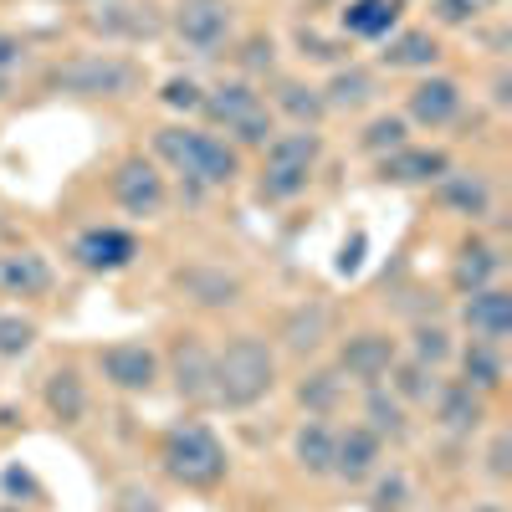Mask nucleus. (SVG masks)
<instances>
[{
  "mask_svg": "<svg viewBox=\"0 0 512 512\" xmlns=\"http://www.w3.org/2000/svg\"><path fill=\"white\" fill-rule=\"evenodd\" d=\"M144 149L149 159L169 175L175 185V200H216L246 185L251 159L221 139L216 128H205L195 118H154L144 128Z\"/></svg>",
  "mask_w": 512,
  "mask_h": 512,
  "instance_id": "1",
  "label": "nucleus"
},
{
  "mask_svg": "<svg viewBox=\"0 0 512 512\" xmlns=\"http://www.w3.org/2000/svg\"><path fill=\"white\" fill-rule=\"evenodd\" d=\"M41 98H62V103H88V108H128L149 98V62L139 52H118V47H67L41 57L36 72L26 77Z\"/></svg>",
  "mask_w": 512,
  "mask_h": 512,
  "instance_id": "2",
  "label": "nucleus"
},
{
  "mask_svg": "<svg viewBox=\"0 0 512 512\" xmlns=\"http://www.w3.org/2000/svg\"><path fill=\"white\" fill-rule=\"evenodd\" d=\"M149 466L159 487L185 492V497H221L236 482V451L205 415L180 410L175 420H164L149 441Z\"/></svg>",
  "mask_w": 512,
  "mask_h": 512,
  "instance_id": "3",
  "label": "nucleus"
},
{
  "mask_svg": "<svg viewBox=\"0 0 512 512\" xmlns=\"http://www.w3.org/2000/svg\"><path fill=\"white\" fill-rule=\"evenodd\" d=\"M287 364L272 344L267 323H226L216 333V410L221 415H256L282 395Z\"/></svg>",
  "mask_w": 512,
  "mask_h": 512,
  "instance_id": "4",
  "label": "nucleus"
},
{
  "mask_svg": "<svg viewBox=\"0 0 512 512\" xmlns=\"http://www.w3.org/2000/svg\"><path fill=\"white\" fill-rule=\"evenodd\" d=\"M164 297L195 323H236L256 303V272L231 251H180L164 272Z\"/></svg>",
  "mask_w": 512,
  "mask_h": 512,
  "instance_id": "5",
  "label": "nucleus"
},
{
  "mask_svg": "<svg viewBox=\"0 0 512 512\" xmlns=\"http://www.w3.org/2000/svg\"><path fill=\"white\" fill-rule=\"evenodd\" d=\"M328 128H277L267 149L251 159L246 190L262 210H287L297 200H308L323 164H328Z\"/></svg>",
  "mask_w": 512,
  "mask_h": 512,
  "instance_id": "6",
  "label": "nucleus"
},
{
  "mask_svg": "<svg viewBox=\"0 0 512 512\" xmlns=\"http://www.w3.org/2000/svg\"><path fill=\"white\" fill-rule=\"evenodd\" d=\"M425 210L436 221L456 231H507V190H502V169L487 159H451L446 175L425 190Z\"/></svg>",
  "mask_w": 512,
  "mask_h": 512,
  "instance_id": "7",
  "label": "nucleus"
},
{
  "mask_svg": "<svg viewBox=\"0 0 512 512\" xmlns=\"http://www.w3.org/2000/svg\"><path fill=\"white\" fill-rule=\"evenodd\" d=\"M159 359H164V395L190 415L216 410V333L210 323L180 318L159 333Z\"/></svg>",
  "mask_w": 512,
  "mask_h": 512,
  "instance_id": "8",
  "label": "nucleus"
},
{
  "mask_svg": "<svg viewBox=\"0 0 512 512\" xmlns=\"http://www.w3.org/2000/svg\"><path fill=\"white\" fill-rule=\"evenodd\" d=\"M103 205L113 210V221L144 231V226L169 221V210H175V185H169V175L149 159L144 144H128L103 169Z\"/></svg>",
  "mask_w": 512,
  "mask_h": 512,
  "instance_id": "9",
  "label": "nucleus"
},
{
  "mask_svg": "<svg viewBox=\"0 0 512 512\" xmlns=\"http://www.w3.org/2000/svg\"><path fill=\"white\" fill-rule=\"evenodd\" d=\"M205 128H216L221 139H231L246 159H256L267 149V139L277 134V113L267 108L262 98V82H251V77H236V72H221V77H205V108L200 118Z\"/></svg>",
  "mask_w": 512,
  "mask_h": 512,
  "instance_id": "10",
  "label": "nucleus"
},
{
  "mask_svg": "<svg viewBox=\"0 0 512 512\" xmlns=\"http://www.w3.org/2000/svg\"><path fill=\"white\" fill-rule=\"evenodd\" d=\"M241 26V0H164V41L185 57V67H221Z\"/></svg>",
  "mask_w": 512,
  "mask_h": 512,
  "instance_id": "11",
  "label": "nucleus"
},
{
  "mask_svg": "<svg viewBox=\"0 0 512 512\" xmlns=\"http://www.w3.org/2000/svg\"><path fill=\"white\" fill-rule=\"evenodd\" d=\"M31 405L57 436L93 431L98 425V384L88 374V359H82L77 349L52 354L31 379Z\"/></svg>",
  "mask_w": 512,
  "mask_h": 512,
  "instance_id": "12",
  "label": "nucleus"
},
{
  "mask_svg": "<svg viewBox=\"0 0 512 512\" xmlns=\"http://www.w3.org/2000/svg\"><path fill=\"white\" fill-rule=\"evenodd\" d=\"M82 359H88L93 384L113 400H154V395H164V359H159L154 333L98 338V344L82 349Z\"/></svg>",
  "mask_w": 512,
  "mask_h": 512,
  "instance_id": "13",
  "label": "nucleus"
},
{
  "mask_svg": "<svg viewBox=\"0 0 512 512\" xmlns=\"http://www.w3.org/2000/svg\"><path fill=\"white\" fill-rule=\"evenodd\" d=\"M395 108L415 128V139H446L451 144V139H461V128L472 123V113H477L472 77L456 72V67H436L425 77H410Z\"/></svg>",
  "mask_w": 512,
  "mask_h": 512,
  "instance_id": "14",
  "label": "nucleus"
},
{
  "mask_svg": "<svg viewBox=\"0 0 512 512\" xmlns=\"http://www.w3.org/2000/svg\"><path fill=\"white\" fill-rule=\"evenodd\" d=\"M149 256V236L139 226H123V221H82L77 231H67L62 241V267L88 277V282H118L134 267H144Z\"/></svg>",
  "mask_w": 512,
  "mask_h": 512,
  "instance_id": "15",
  "label": "nucleus"
},
{
  "mask_svg": "<svg viewBox=\"0 0 512 512\" xmlns=\"http://www.w3.org/2000/svg\"><path fill=\"white\" fill-rule=\"evenodd\" d=\"M344 318H349L344 303H338L328 287H313V292H297L292 303H282L267 333H272L282 364H308V359L328 354V344L338 338Z\"/></svg>",
  "mask_w": 512,
  "mask_h": 512,
  "instance_id": "16",
  "label": "nucleus"
},
{
  "mask_svg": "<svg viewBox=\"0 0 512 512\" xmlns=\"http://www.w3.org/2000/svg\"><path fill=\"white\" fill-rule=\"evenodd\" d=\"M72 26L88 47L144 52L164 41V0H93L72 16Z\"/></svg>",
  "mask_w": 512,
  "mask_h": 512,
  "instance_id": "17",
  "label": "nucleus"
},
{
  "mask_svg": "<svg viewBox=\"0 0 512 512\" xmlns=\"http://www.w3.org/2000/svg\"><path fill=\"white\" fill-rule=\"evenodd\" d=\"M333 369L344 374L354 390H369V384H384L390 364L400 359V328L390 318H344L338 338L328 344Z\"/></svg>",
  "mask_w": 512,
  "mask_h": 512,
  "instance_id": "18",
  "label": "nucleus"
},
{
  "mask_svg": "<svg viewBox=\"0 0 512 512\" xmlns=\"http://www.w3.org/2000/svg\"><path fill=\"white\" fill-rule=\"evenodd\" d=\"M62 262L36 246V241H6L0 246V303H16V308H47L57 303L62 292Z\"/></svg>",
  "mask_w": 512,
  "mask_h": 512,
  "instance_id": "19",
  "label": "nucleus"
},
{
  "mask_svg": "<svg viewBox=\"0 0 512 512\" xmlns=\"http://www.w3.org/2000/svg\"><path fill=\"white\" fill-rule=\"evenodd\" d=\"M502 415V405H492L487 395H477L472 384H461L456 374H441L431 405H425V420L431 425L441 446H456V451H472V441L487 431V425Z\"/></svg>",
  "mask_w": 512,
  "mask_h": 512,
  "instance_id": "20",
  "label": "nucleus"
},
{
  "mask_svg": "<svg viewBox=\"0 0 512 512\" xmlns=\"http://www.w3.org/2000/svg\"><path fill=\"white\" fill-rule=\"evenodd\" d=\"M451 159H456V144H446V139H410V144H400L369 164V185L425 195L451 169Z\"/></svg>",
  "mask_w": 512,
  "mask_h": 512,
  "instance_id": "21",
  "label": "nucleus"
},
{
  "mask_svg": "<svg viewBox=\"0 0 512 512\" xmlns=\"http://www.w3.org/2000/svg\"><path fill=\"white\" fill-rule=\"evenodd\" d=\"M369 62L384 72V77H425V72H436V67H451V41L441 31H431L425 21H400L390 36L379 41V47L369 52Z\"/></svg>",
  "mask_w": 512,
  "mask_h": 512,
  "instance_id": "22",
  "label": "nucleus"
},
{
  "mask_svg": "<svg viewBox=\"0 0 512 512\" xmlns=\"http://www.w3.org/2000/svg\"><path fill=\"white\" fill-rule=\"evenodd\" d=\"M492 282H507V231L502 226L456 231L451 256H446V292L461 297V292H477Z\"/></svg>",
  "mask_w": 512,
  "mask_h": 512,
  "instance_id": "23",
  "label": "nucleus"
},
{
  "mask_svg": "<svg viewBox=\"0 0 512 512\" xmlns=\"http://www.w3.org/2000/svg\"><path fill=\"white\" fill-rule=\"evenodd\" d=\"M282 395L308 420H344L349 405H354V384L323 354V359H308V364H292V374L282 379Z\"/></svg>",
  "mask_w": 512,
  "mask_h": 512,
  "instance_id": "24",
  "label": "nucleus"
},
{
  "mask_svg": "<svg viewBox=\"0 0 512 512\" xmlns=\"http://www.w3.org/2000/svg\"><path fill=\"white\" fill-rule=\"evenodd\" d=\"M318 88H323L328 118H349V123H354V118H364V113H374V108L390 103L395 82L384 77L369 57H349L344 67L323 72V77H318Z\"/></svg>",
  "mask_w": 512,
  "mask_h": 512,
  "instance_id": "25",
  "label": "nucleus"
},
{
  "mask_svg": "<svg viewBox=\"0 0 512 512\" xmlns=\"http://www.w3.org/2000/svg\"><path fill=\"white\" fill-rule=\"evenodd\" d=\"M451 328L461 338H477V344H497L507 349L512 344V287L507 282H492V287H477V292H461L451 297Z\"/></svg>",
  "mask_w": 512,
  "mask_h": 512,
  "instance_id": "26",
  "label": "nucleus"
},
{
  "mask_svg": "<svg viewBox=\"0 0 512 512\" xmlns=\"http://www.w3.org/2000/svg\"><path fill=\"white\" fill-rule=\"evenodd\" d=\"M282 57L297 67V72H308V77H323L333 67H344L349 57H359L354 41H344L333 31V21L323 16H297L282 36Z\"/></svg>",
  "mask_w": 512,
  "mask_h": 512,
  "instance_id": "27",
  "label": "nucleus"
},
{
  "mask_svg": "<svg viewBox=\"0 0 512 512\" xmlns=\"http://www.w3.org/2000/svg\"><path fill=\"white\" fill-rule=\"evenodd\" d=\"M333 436H338V420H308V415L292 420L282 456H287V472L303 487H333Z\"/></svg>",
  "mask_w": 512,
  "mask_h": 512,
  "instance_id": "28",
  "label": "nucleus"
},
{
  "mask_svg": "<svg viewBox=\"0 0 512 512\" xmlns=\"http://www.w3.org/2000/svg\"><path fill=\"white\" fill-rule=\"evenodd\" d=\"M262 98L267 108L277 113L282 128H328V103H323V88L318 77L297 72V67H282L262 82Z\"/></svg>",
  "mask_w": 512,
  "mask_h": 512,
  "instance_id": "29",
  "label": "nucleus"
},
{
  "mask_svg": "<svg viewBox=\"0 0 512 512\" xmlns=\"http://www.w3.org/2000/svg\"><path fill=\"white\" fill-rule=\"evenodd\" d=\"M349 415L359 420V425H369V431L390 446L395 456L400 451H410L415 441H420V415L405 405V400H395L384 384H369V390H354V405H349Z\"/></svg>",
  "mask_w": 512,
  "mask_h": 512,
  "instance_id": "30",
  "label": "nucleus"
},
{
  "mask_svg": "<svg viewBox=\"0 0 512 512\" xmlns=\"http://www.w3.org/2000/svg\"><path fill=\"white\" fill-rule=\"evenodd\" d=\"M390 456H395V451L384 446L369 425H359L354 415H344V420H338V436H333V487L359 492Z\"/></svg>",
  "mask_w": 512,
  "mask_h": 512,
  "instance_id": "31",
  "label": "nucleus"
},
{
  "mask_svg": "<svg viewBox=\"0 0 512 512\" xmlns=\"http://www.w3.org/2000/svg\"><path fill=\"white\" fill-rule=\"evenodd\" d=\"M400 21H410V0H338L333 6V31L359 52H374Z\"/></svg>",
  "mask_w": 512,
  "mask_h": 512,
  "instance_id": "32",
  "label": "nucleus"
},
{
  "mask_svg": "<svg viewBox=\"0 0 512 512\" xmlns=\"http://www.w3.org/2000/svg\"><path fill=\"white\" fill-rule=\"evenodd\" d=\"M451 374L461 384H472L477 395H487L492 405L507 400V379H512V359L497 344H477V338H461V349L451 359Z\"/></svg>",
  "mask_w": 512,
  "mask_h": 512,
  "instance_id": "33",
  "label": "nucleus"
},
{
  "mask_svg": "<svg viewBox=\"0 0 512 512\" xmlns=\"http://www.w3.org/2000/svg\"><path fill=\"white\" fill-rule=\"evenodd\" d=\"M461 349V333L451 328L446 313H431V318H415L400 328V354L425 364V369H436V374H451V359Z\"/></svg>",
  "mask_w": 512,
  "mask_h": 512,
  "instance_id": "34",
  "label": "nucleus"
},
{
  "mask_svg": "<svg viewBox=\"0 0 512 512\" xmlns=\"http://www.w3.org/2000/svg\"><path fill=\"white\" fill-rule=\"evenodd\" d=\"M282 67H287L282 31H272V26H241V36L231 41V52L221 62V72H236V77H251V82H267Z\"/></svg>",
  "mask_w": 512,
  "mask_h": 512,
  "instance_id": "35",
  "label": "nucleus"
},
{
  "mask_svg": "<svg viewBox=\"0 0 512 512\" xmlns=\"http://www.w3.org/2000/svg\"><path fill=\"white\" fill-rule=\"evenodd\" d=\"M410 139H415V128L405 123V113H400L395 103H384V108L354 118V139H349V149H354V159L374 164V159H384L390 149H400V144H410Z\"/></svg>",
  "mask_w": 512,
  "mask_h": 512,
  "instance_id": "36",
  "label": "nucleus"
},
{
  "mask_svg": "<svg viewBox=\"0 0 512 512\" xmlns=\"http://www.w3.org/2000/svg\"><path fill=\"white\" fill-rule=\"evenodd\" d=\"M472 477L487 487V492H497V497H507V487H512V425L497 415L487 431L472 441Z\"/></svg>",
  "mask_w": 512,
  "mask_h": 512,
  "instance_id": "37",
  "label": "nucleus"
},
{
  "mask_svg": "<svg viewBox=\"0 0 512 512\" xmlns=\"http://www.w3.org/2000/svg\"><path fill=\"white\" fill-rule=\"evenodd\" d=\"M359 492H364V507L369 512H415V502H420V482H415V472H410L400 456L384 461Z\"/></svg>",
  "mask_w": 512,
  "mask_h": 512,
  "instance_id": "38",
  "label": "nucleus"
},
{
  "mask_svg": "<svg viewBox=\"0 0 512 512\" xmlns=\"http://www.w3.org/2000/svg\"><path fill=\"white\" fill-rule=\"evenodd\" d=\"M41 338H47V323H41L36 308H16V303H0V369L26 364Z\"/></svg>",
  "mask_w": 512,
  "mask_h": 512,
  "instance_id": "39",
  "label": "nucleus"
},
{
  "mask_svg": "<svg viewBox=\"0 0 512 512\" xmlns=\"http://www.w3.org/2000/svg\"><path fill=\"white\" fill-rule=\"evenodd\" d=\"M149 98L164 118H200L205 108V77L195 67H175V72H164L149 82Z\"/></svg>",
  "mask_w": 512,
  "mask_h": 512,
  "instance_id": "40",
  "label": "nucleus"
},
{
  "mask_svg": "<svg viewBox=\"0 0 512 512\" xmlns=\"http://www.w3.org/2000/svg\"><path fill=\"white\" fill-rule=\"evenodd\" d=\"M502 6H507V0H425V6H420V21L451 41V36H466L477 21L497 16Z\"/></svg>",
  "mask_w": 512,
  "mask_h": 512,
  "instance_id": "41",
  "label": "nucleus"
},
{
  "mask_svg": "<svg viewBox=\"0 0 512 512\" xmlns=\"http://www.w3.org/2000/svg\"><path fill=\"white\" fill-rule=\"evenodd\" d=\"M436 384H441L436 369H425V364H415L405 354L390 364V374H384V390H390L395 400H405L415 415H425V405H431V395H436Z\"/></svg>",
  "mask_w": 512,
  "mask_h": 512,
  "instance_id": "42",
  "label": "nucleus"
},
{
  "mask_svg": "<svg viewBox=\"0 0 512 512\" xmlns=\"http://www.w3.org/2000/svg\"><path fill=\"white\" fill-rule=\"evenodd\" d=\"M472 103L497 118L512 113V62H482L472 72Z\"/></svg>",
  "mask_w": 512,
  "mask_h": 512,
  "instance_id": "43",
  "label": "nucleus"
},
{
  "mask_svg": "<svg viewBox=\"0 0 512 512\" xmlns=\"http://www.w3.org/2000/svg\"><path fill=\"white\" fill-rule=\"evenodd\" d=\"M108 512H169V497L154 477H118L108 492Z\"/></svg>",
  "mask_w": 512,
  "mask_h": 512,
  "instance_id": "44",
  "label": "nucleus"
},
{
  "mask_svg": "<svg viewBox=\"0 0 512 512\" xmlns=\"http://www.w3.org/2000/svg\"><path fill=\"white\" fill-rule=\"evenodd\" d=\"M466 47H472L482 62H512V21H507V11L477 21L472 31H466Z\"/></svg>",
  "mask_w": 512,
  "mask_h": 512,
  "instance_id": "45",
  "label": "nucleus"
},
{
  "mask_svg": "<svg viewBox=\"0 0 512 512\" xmlns=\"http://www.w3.org/2000/svg\"><path fill=\"white\" fill-rule=\"evenodd\" d=\"M36 62H41V57H36V47H31V36L0 21V77L21 82V77L36 72Z\"/></svg>",
  "mask_w": 512,
  "mask_h": 512,
  "instance_id": "46",
  "label": "nucleus"
},
{
  "mask_svg": "<svg viewBox=\"0 0 512 512\" xmlns=\"http://www.w3.org/2000/svg\"><path fill=\"white\" fill-rule=\"evenodd\" d=\"M0 502H16V507H41L47 502V487L31 472L26 461H6L0 466Z\"/></svg>",
  "mask_w": 512,
  "mask_h": 512,
  "instance_id": "47",
  "label": "nucleus"
},
{
  "mask_svg": "<svg viewBox=\"0 0 512 512\" xmlns=\"http://www.w3.org/2000/svg\"><path fill=\"white\" fill-rule=\"evenodd\" d=\"M364 262H369V231H364V226H354L344 241H338L333 272H338V277H359V272H364Z\"/></svg>",
  "mask_w": 512,
  "mask_h": 512,
  "instance_id": "48",
  "label": "nucleus"
},
{
  "mask_svg": "<svg viewBox=\"0 0 512 512\" xmlns=\"http://www.w3.org/2000/svg\"><path fill=\"white\" fill-rule=\"evenodd\" d=\"M466 512H512V507H507V497H497V492H482V497H477L472 507H466Z\"/></svg>",
  "mask_w": 512,
  "mask_h": 512,
  "instance_id": "49",
  "label": "nucleus"
},
{
  "mask_svg": "<svg viewBox=\"0 0 512 512\" xmlns=\"http://www.w3.org/2000/svg\"><path fill=\"white\" fill-rule=\"evenodd\" d=\"M36 6H52V11H82V6H93V0H36Z\"/></svg>",
  "mask_w": 512,
  "mask_h": 512,
  "instance_id": "50",
  "label": "nucleus"
},
{
  "mask_svg": "<svg viewBox=\"0 0 512 512\" xmlns=\"http://www.w3.org/2000/svg\"><path fill=\"white\" fill-rule=\"evenodd\" d=\"M16 93H21V82H11V77H0V108H11V103H16Z\"/></svg>",
  "mask_w": 512,
  "mask_h": 512,
  "instance_id": "51",
  "label": "nucleus"
},
{
  "mask_svg": "<svg viewBox=\"0 0 512 512\" xmlns=\"http://www.w3.org/2000/svg\"><path fill=\"white\" fill-rule=\"evenodd\" d=\"M6 241H16V226H11L6 216H0V246H6Z\"/></svg>",
  "mask_w": 512,
  "mask_h": 512,
  "instance_id": "52",
  "label": "nucleus"
},
{
  "mask_svg": "<svg viewBox=\"0 0 512 512\" xmlns=\"http://www.w3.org/2000/svg\"><path fill=\"white\" fill-rule=\"evenodd\" d=\"M0 512H26V507H16V502H0Z\"/></svg>",
  "mask_w": 512,
  "mask_h": 512,
  "instance_id": "53",
  "label": "nucleus"
},
{
  "mask_svg": "<svg viewBox=\"0 0 512 512\" xmlns=\"http://www.w3.org/2000/svg\"><path fill=\"white\" fill-rule=\"evenodd\" d=\"M313 6H338V0H313Z\"/></svg>",
  "mask_w": 512,
  "mask_h": 512,
  "instance_id": "54",
  "label": "nucleus"
},
{
  "mask_svg": "<svg viewBox=\"0 0 512 512\" xmlns=\"http://www.w3.org/2000/svg\"><path fill=\"white\" fill-rule=\"evenodd\" d=\"M287 512H303V507H287Z\"/></svg>",
  "mask_w": 512,
  "mask_h": 512,
  "instance_id": "55",
  "label": "nucleus"
}]
</instances>
